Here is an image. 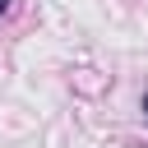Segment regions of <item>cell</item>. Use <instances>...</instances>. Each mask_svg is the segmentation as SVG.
<instances>
[{"label":"cell","instance_id":"1","mask_svg":"<svg viewBox=\"0 0 148 148\" xmlns=\"http://www.w3.org/2000/svg\"><path fill=\"white\" fill-rule=\"evenodd\" d=\"M5 5H9V0H0V14H5Z\"/></svg>","mask_w":148,"mask_h":148},{"label":"cell","instance_id":"2","mask_svg":"<svg viewBox=\"0 0 148 148\" xmlns=\"http://www.w3.org/2000/svg\"><path fill=\"white\" fill-rule=\"evenodd\" d=\"M143 111H148V92H143Z\"/></svg>","mask_w":148,"mask_h":148}]
</instances>
